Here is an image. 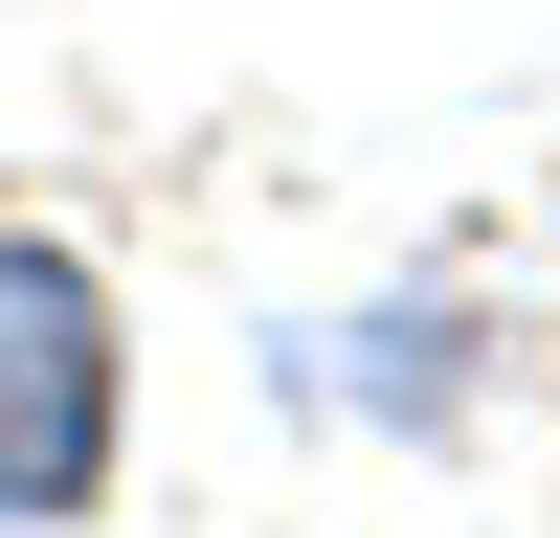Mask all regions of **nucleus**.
I'll use <instances>...</instances> for the list:
<instances>
[{"mask_svg": "<svg viewBox=\"0 0 560 538\" xmlns=\"http://www.w3.org/2000/svg\"><path fill=\"white\" fill-rule=\"evenodd\" d=\"M113 426H135V359H113L90 247L0 224V538H68L113 493Z\"/></svg>", "mask_w": 560, "mask_h": 538, "instance_id": "obj_1", "label": "nucleus"}]
</instances>
